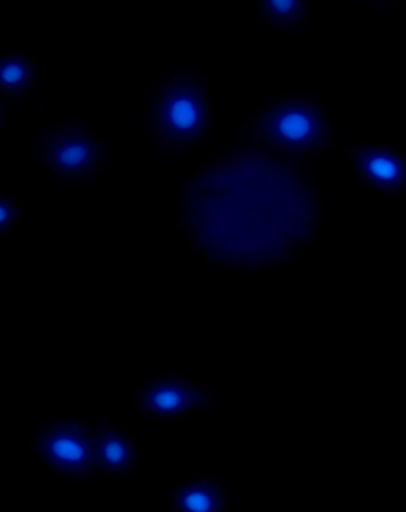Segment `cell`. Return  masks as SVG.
<instances>
[{
    "instance_id": "2",
    "label": "cell",
    "mask_w": 406,
    "mask_h": 512,
    "mask_svg": "<svg viewBox=\"0 0 406 512\" xmlns=\"http://www.w3.org/2000/svg\"><path fill=\"white\" fill-rule=\"evenodd\" d=\"M257 139L291 153L319 150L329 142L324 116L309 101H286L268 109L252 127Z\"/></svg>"
},
{
    "instance_id": "6",
    "label": "cell",
    "mask_w": 406,
    "mask_h": 512,
    "mask_svg": "<svg viewBox=\"0 0 406 512\" xmlns=\"http://www.w3.org/2000/svg\"><path fill=\"white\" fill-rule=\"evenodd\" d=\"M351 157L366 183L387 194H397L405 189L406 165L398 153L387 148L358 147Z\"/></svg>"
},
{
    "instance_id": "11",
    "label": "cell",
    "mask_w": 406,
    "mask_h": 512,
    "mask_svg": "<svg viewBox=\"0 0 406 512\" xmlns=\"http://www.w3.org/2000/svg\"><path fill=\"white\" fill-rule=\"evenodd\" d=\"M18 207L12 200L0 197V235H5L12 228L13 223L17 222Z\"/></svg>"
},
{
    "instance_id": "4",
    "label": "cell",
    "mask_w": 406,
    "mask_h": 512,
    "mask_svg": "<svg viewBox=\"0 0 406 512\" xmlns=\"http://www.w3.org/2000/svg\"><path fill=\"white\" fill-rule=\"evenodd\" d=\"M38 152L57 176L72 181L91 178L103 157V147L77 126L46 132Z\"/></svg>"
},
{
    "instance_id": "7",
    "label": "cell",
    "mask_w": 406,
    "mask_h": 512,
    "mask_svg": "<svg viewBox=\"0 0 406 512\" xmlns=\"http://www.w3.org/2000/svg\"><path fill=\"white\" fill-rule=\"evenodd\" d=\"M93 436L98 467L111 473L127 472L134 467L137 451L124 434L111 426L101 425Z\"/></svg>"
},
{
    "instance_id": "12",
    "label": "cell",
    "mask_w": 406,
    "mask_h": 512,
    "mask_svg": "<svg viewBox=\"0 0 406 512\" xmlns=\"http://www.w3.org/2000/svg\"><path fill=\"white\" fill-rule=\"evenodd\" d=\"M5 118V111H4V105L0 103V126H2V122H4Z\"/></svg>"
},
{
    "instance_id": "8",
    "label": "cell",
    "mask_w": 406,
    "mask_h": 512,
    "mask_svg": "<svg viewBox=\"0 0 406 512\" xmlns=\"http://www.w3.org/2000/svg\"><path fill=\"white\" fill-rule=\"evenodd\" d=\"M174 508L179 512L225 511V491L213 480H197L174 491Z\"/></svg>"
},
{
    "instance_id": "9",
    "label": "cell",
    "mask_w": 406,
    "mask_h": 512,
    "mask_svg": "<svg viewBox=\"0 0 406 512\" xmlns=\"http://www.w3.org/2000/svg\"><path fill=\"white\" fill-rule=\"evenodd\" d=\"M36 79V66L18 53L0 57V93L22 100Z\"/></svg>"
},
{
    "instance_id": "10",
    "label": "cell",
    "mask_w": 406,
    "mask_h": 512,
    "mask_svg": "<svg viewBox=\"0 0 406 512\" xmlns=\"http://www.w3.org/2000/svg\"><path fill=\"white\" fill-rule=\"evenodd\" d=\"M260 7L270 22L281 27L298 25L307 12L306 4L301 0H265Z\"/></svg>"
},
{
    "instance_id": "5",
    "label": "cell",
    "mask_w": 406,
    "mask_h": 512,
    "mask_svg": "<svg viewBox=\"0 0 406 512\" xmlns=\"http://www.w3.org/2000/svg\"><path fill=\"white\" fill-rule=\"evenodd\" d=\"M137 404L153 417L174 418L212 404V395L181 379H160L140 391Z\"/></svg>"
},
{
    "instance_id": "1",
    "label": "cell",
    "mask_w": 406,
    "mask_h": 512,
    "mask_svg": "<svg viewBox=\"0 0 406 512\" xmlns=\"http://www.w3.org/2000/svg\"><path fill=\"white\" fill-rule=\"evenodd\" d=\"M152 119L166 148H184L202 139L208 129V108L199 79L181 74L169 80L156 96Z\"/></svg>"
},
{
    "instance_id": "3",
    "label": "cell",
    "mask_w": 406,
    "mask_h": 512,
    "mask_svg": "<svg viewBox=\"0 0 406 512\" xmlns=\"http://www.w3.org/2000/svg\"><path fill=\"white\" fill-rule=\"evenodd\" d=\"M36 452L67 477H85L98 467L95 436L80 421H54L35 439Z\"/></svg>"
}]
</instances>
